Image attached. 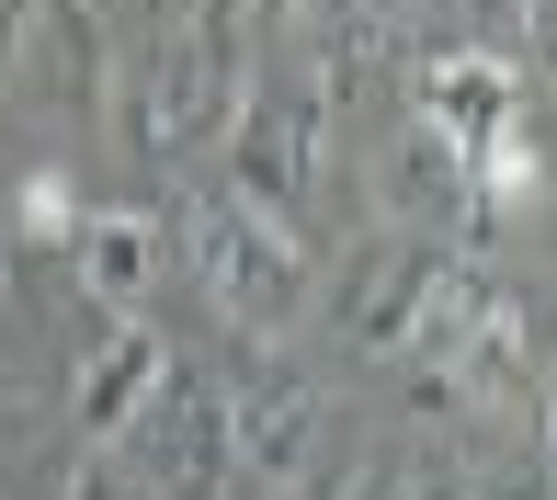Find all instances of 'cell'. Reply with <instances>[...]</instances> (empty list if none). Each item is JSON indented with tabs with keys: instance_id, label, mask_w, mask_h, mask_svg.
<instances>
[{
	"instance_id": "cell-11",
	"label": "cell",
	"mask_w": 557,
	"mask_h": 500,
	"mask_svg": "<svg viewBox=\"0 0 557 500\" xmlns=\"http://www.w3.org/2000/svg\"><path fill=\"white\" fill-rule=\"evenodd\" d=\"M319 35V91H342L364 80V68H387L398 46H410V0H308V12H296Z\"/></svg>"
},
{
	"instance_id": "cell-20",
	"label": "cell",
	"mask_w": 557,
	"mask_h": 500,
	"mask_svg": "<svg viewBox=\"0 0 557 500\" xmlns=\"http://www.w3.org/2000/svg\"><path fill=\"white\" fill-rule=\"evenodd\" d=\"M535 433H546V455H557V353H546V398H535Z\"/></svg>"
},
{
	"instance_id": "cell-3",
	"label": "cell",
	"mask_w": 557,
	"mask_h": 500,
	"mask_svg": "<svg viewBox=\"0 0 557 500\" xmlns=\"http://www.w3.org/2000/svg\"><path fill=\"white\" fill-rule=\"evenodd\" d=\"M227 193H250L262 216H308L319 205V160H331V91L319 80H250L239 125H227Z\"/></svg>"
},
{
	"instance_id": "cell-13",
	"label": "cell",
	"mask_w": 557,
	"mask_h": 500,
	"mask_svg": "<svg viewBox=\"0 0 557 500\" xmlns=\"http://www.w3.org/2000/svg\"><path fill=\"white\" fill-rule=\"evenodd\" d=\"M331 500H467V455L433 433H387L331 478Z\"/></svg>"
},
{
	"instance_id": "cell-9",
	"label": "cell",
	"mask_w": 557,
	"mask_h": 500,
	"mask_svg": "<svg viewBox=\"0 0 557 500\" xmlns=\"http://www.w3.org/2000/svg\"><path fill=\"white\" fill-rule=\"evenodd\" d=\"M421 125H444L455 148H500L523 125V68H500V58H433L421 68Z\"/></svg>"
},
{
	"instance_id": "cell-18",
	"label": "cell",
	"mask_w": 557,
	"mask_h": 500,
	"mask_svg": "<svg viewBox=\"0 0 557 500\" xmlns=\"http://www.w3.org/2000/svg\"><path fill=\"white\" fill-rule=\"evenodd\" d=\"M23 23H35V0H0V80H12V46H23Z\"/></svg>"
},
{
	"instance_id": "cell-2",
	"label": "cell",
	"mask_w": 557,
	"mask_h": 500,
	"mask_svg": "<svg viewBox=\"0 0 557 500\" xmlns=\"http://www.w3.org/2000/svg\"><path fill=\"white\" fill-rule=\"evenodd\" d=\"M194 273H206V296L239 318L250 341L296 330V318H308V296H319L308 239H296L285 216H262L250 193H206V205H194Z\"/></svg>"
},
{
	"instance_id": "cell-21",
	"label": "cell",
	"mask_w": 557,
	"mask_h": 500,
	"mask_svg": "<svg viewBox=\"0 0 557 500\" xmlns=\"http://www.w3.org/2000/svg\"><path fill=\"white\" fill-rule=\"evenodd\" d=\"M239 12H262V23H296V12H308V0H239Z\"/></svg>"
},
{
	"instance_id": "cell-8",
	"label": "cell",
	"mask_w": 557,
	"mask_h": 500,
	"mask_svg": "<svg viewBox=\"0 0 557 500\" xmlns=\"http://www.w3.org/2000/svg\"><path fill=\"white\" fill-rule=\"evenodd\" d=\"M308 455H319V387L308 375H262V387L227 398V466L285 489V478H308Z\"/></svg>"
},
{
	"instance_id": "cell-16",
	"label": "cell",
	"mask_w": 557,
	"mask_h": 500,
	"mask_svg": "<svg viewBox=\"0 0 557 500\" xmlns=\"http://www.w3.org/2000/svg\"><path fill=\"white\" fill-rule=\"evenodd\" d=\"M58 500H148L137 478H125V455H81V466H69V489Z\"/></svg>"
},
{
	"instance_id": "cell-4",
	"label": "cell",
	"mask_w": 557,
	"mask_h": 500,
	"mask_svg": "<svg viewBox=\"0 0 557 500\" xmlns=\"http://www.w3.org/2000/svg\"><path fill=\"white\" fill-rule=\"evenodd\" d=\"M114 455H125V478H137V489L216 500V489H227V387H206L194 364H160V387L125 410Z\"/></svg>"
},
{
	"instance_id": "cell-6",
	"label": "cell",
	"mask_w": 557,
	"mask_h": 500,
	"mask_svg": "<svg viewBox=\"0 0 557 500\" xmlns=\"http://www.w3.org/2000/svg\"><path fill=\"white\" fill-rule=\"evenodd\" d=\"M387 216L410 239H490V205H478V171L444 125H410L387 148Z\"/></svg>"
},
{
	"instance_id": "cell-14",
	"label": "cell",
	"mask_w": 557,
	"mask_h": 500,
	"mask_svg": "<svg viewBox=\"0 0 557 500\" xmlns=\"http://www.w3.org/2000/svg\"><path fill=\"white\" fill-rule=\"evenodd\" d=\"M0 205H12V239L23 250H69V239H81V193H69V171H23Z\"/></svg>"
},
{
	"instance_id": "cell-5",
	"label": "cell",
	"mask_w": 557,
	"mask_h": 500,
	"mask_svg": "<svg viewBox=\"0 0 557 500\" xmlns=\"http://www.w3.org/2000/svg\"><path fill=\"white\" fill-rule=\"evenodd\" d=\"M444 262L455 250L444 239H375L364 262H352V285H342V341L352 353H410V318H421V296L444 285Z\"/></svg>"
},
{
	"instance_id": "cell-15",
	"label": "cell",
	"mask_w": 557,
	"mask_h": 500,
	"mask_svg": "<svg viewBox=\"0 0 557 500\" xmlns=\"http://www.w3.org/2000/svg\"><path fill=\"white\" fill-rule=\"evenodd\" d=\"M467 500H557V455H546V433L523 443L512 466H490V478H478V466H467Z\"/></svg>"
},
{
	"instance_id": "cell-12",
	"label": "cell",
	"mask_w": 557,
	"mask_h": 500,
	"mask_svg": "<svg viewBox=\"0 0 557 500\" xmlns=\"http://www.w3.org/2000/svg\"><path fill=\"white\" fill-rule=\"evenodd\" d=\"M160 364H171V353H160V330L114 318V330L81 353V375H69V410H81V433H125V410L160 387Z\"/></svg>"
},
{
	"instance_id": "cell-19",
	"label": "cell",
	"mask_w": 557,
	"mask_h": 500,
	"mask_svg": "<svg viewBox=\"0 0 557 500\" xmlns=\"http://www.w3.org/2000/svg\"><path fill=\"white\" fill-rule=\"evenodd\" d=\"M12 285H23V239H12V205H0V308H12Z\"/></svg>"
},
{
	"instance_id": "cell-17",
	"label": "cell",
	"mask_w": 557,
	"mask_h": 500,
	"mask_svg": "<svg viewBox=\"0 0 557 500\" xmlns=\"http://www.w3.org/2000/svg\"><path fill=\"white\" fill-rule=\"evenodd\" d=\"M512 12H523V46H535V68L557 80V0H512Z\"/></svg>"
},
{
	"instance_id": "cell-10",
	"label": "cell",
	"mask_w": 557,
	"mask_h": 500,
	"mask_svg": "<svg viewBox=\"0 0 557 500\" xmlns=\"http://www.w3.org/2000/svg\"><path fill=\"white\" fill-rule=\"evenodd\" d=\"M160 216L148 205H103L81 216V239H69V262H81V296H103V308H137L148 285H160Z\"/></svg>"
},
{
	"instance_id": "cell-7",
	"label": "cell",
	"mask_w": 557,
	"mask_h": 500,
	"mask_svg": "<svg viewBox=\"0 0 557 500\" xmlns=\"http://www.w3.org/2000/svg\"><path fill=\"white\" fill-rule=\"evenodd\" d=\"M12 91H35L46 114H103V12L91 0H35L12 46Z\"/></svg>"
},
{
	"instance_id": "cell-1",
	"label": "cell",
	"mask_w": 557,
	"mask_h": 500,
	"mask_svg": "<svg viewBox=\"0 0 557 500\" xmlns=\"http://www.w3.org/2000/svg\"><path fill=\"white\" fill-rule=\"evenodd\" d=\"M250 12L239 0H171V23L137 58V148L171 160V148H216L250 103Z\"/></svg>"
}]
</instances>
